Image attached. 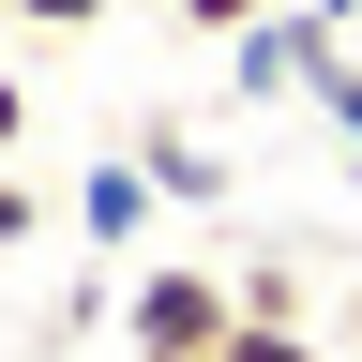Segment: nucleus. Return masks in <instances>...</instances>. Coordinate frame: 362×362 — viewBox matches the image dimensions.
I'll return each instance as SVG.
<instances>
[{"label": "nucleus", "instance_id": "nucleus-12", "mask_svg": "<svg viewBox=\"0 0 362 362\" xmlns=\"http://www.w3.org/2000/svg\"><path fill=\"white\" fill-rule=\"evenodd\" d=\"M317 16H332V30H362V0H317Z\"/></svg>", "mask_w": 362, "mask_h": 362}, {"label": "nucleus", "instance_id": "nucleus-5", "mask_svg": "<svg viewBox=\"0 0 362 362\" xmlns=\"http://www.w3.org/2000/svg\"><path fill=\"white\" fill-rule=\"evenodd\" d=\"M302 106H317V121H332L347 151H362V61H347V45H332V61H317V90H302Z\"/></svg>", "mask_w": 362, "mask_h": 362}, {"label": "nucleus", "instance_id": "nucleus-8", "mask_svg": "<svg viewBox=\"0 0 362 362\" xmlns=\"http://www.w3.org/2000/svg\"><path fill=\"white\" fill-rule=\"evenodd\" d=\"M257 16H287V0H181V30H211V45H242Z\"/></svg>", "mask_w": 362, "mask_h": 362}, {"label": "nucleus", "instance_id": "nucleus-13", "mask_svg": "<svg viewBox=\"0 0 362 362\" xmlns=\"http://www.w3.org/2000/svg\"><path fill=\"white\" fill-rule=\"evenodd\" d=\"M347 197H362V151H347Z\"/></svg>", "mask_w": 362, "mask_h": 362}, {"label": "nucleus", "instance_id": "nucleus-9", "mask_svg": "<svg viewBox=\"0 0 362 362\" xmlns=\"http://www.w3.org/2000/svg\"><path fill=\"white\" fill-rule=\"evenodd\" d=\"M16 242H45V197H30L16 166H0V257H16Z\"/></svg>", "mask_w": 362, "mask_h": 362}, {"label": "nucleus", "instance_id": "nucleus-2", "mask_svg": "<svg viewBox=\"0 0 362 362\" xmlns=\"http://www.w3.org/2000/svg\"><path fill=\"white\" fill-rule=\"evenodd\" d=\"M332 16H317V0H287V16H257L242 45H226V90H242V106H302V90H317V61H332Z\"/></svg>", "mask_w": 362, "mask_h": 362}, {"label": "nucleus", "instance_id": "nucleus-1", "mask_svg": "<svg viewBox=\"0 0 362 362\" xmlns=\"http://www.w3.org/2000/svg\"><path fill=\"white\" fill-rule=\"evenodd\" d=\"M121 347H136V362H226V347H242V272L151 257V272L121 287Z\"/></svg>", "mask_w": 362, "mask_h": 362}, {"label": "nucleus", "instance_id": "nucleus-7", "mask_svg": "<svg viewBox=\"0 0 362 362\" xmlns=\"http://www.w3.org/2000/svg\"><path fill=\"white\" fill-rule=\"evenodd\" d=\"M226 362H332V347H317V332H287V317H242V347H226Z\"/></svg>", "mask_w": 362, "mask_h": 362}, {"label": "nucleus", "instance_id": "nucleus-4", "mask_svg": "<svg viewBox=\"0 0 362 362\" xmlns=\"http://www.w3.org/2000/svg\"><path fill=\"white\" fill-rule=\"evenodd\" d=\"M136 166H151V197H166V211H226V151H197L181 121L136 136Z\"/></svg>", "mask_w": 362, "mask_h": 362}, {"label": "nucleus", "instance_id": "nucleus-3", "mask_svg": "<svg viewBox=\"0 0 362 362\" xmlns=\"http://www.w3.org/2000/svg\"><path fill=\"white\" fill-rule=\"evenodd\" d=\"M151 211H166V197H151V166H136V151H90V181H76V226H90V242L121 257Z\"/></svg>", "mask_w": 362, "mask_h": 362}, {"label": "nucleus", "instance_id": "nucleus-10", "mask_svg": "<svg viewBox=\"0 0 362 362\" xmlns=\"http://www.w3.org/2000/svg\"><path fill=\"white\" fill-rule=\"evenodd\" d=\"M16 136H30V76L0 61V166H16Z\"/></svg>", "mask_w": 362, "mask_h": 362}, {"label": "nucleus", "instance_id": "nucleus-11", "mask_svg": "<svg viewBox=\"0 0 362 362\" xmlns=\"http://www.w3.org/2000/svg\"><path fill=\"white\" fill-rule=\"evenodd\" d=\"M16 16H30V30H90L106 0H16Z\"/></svg>", "mask_w": 362, "mask_h": 362}, {"label": "nucleus", "instance_id": "nucleus-6", "mask_svg": "<svg viewBox=\"0 0 362 362\" xmlns=\"http://www.w3.org/2000/svg\"><path fill=\"white\" fill-rule=\"evenodd\" d=\"M242 317H287V332H302V272H287V257H257V272H242Z\"/></svg>", "mask_w": 362, "mask_h": 362}]
</instances>
